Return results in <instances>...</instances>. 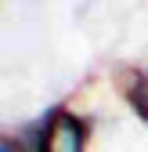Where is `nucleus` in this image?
Segmentation results:
<instances>
[{
	"instance_id": "obj_2",
	"label": "nucleus",
	"mask_w": 148,
	"mask_h": 152,
	"mask_svg": "<svg viewBox=\"0 0 148 152\" xmlns=\"http://www.w3.org/2000/svg\"><path fill=\"white\" fill-rule=\"evenodd\" d=\"M0 152H18V145H15V141H11V138H7V141H4V145H0Z\"/></svg>"
},
{
	"instance_id": "obj_1",
	"label": "nucleus",
	"mask_w": 148,
	"mask_h": 152,
	"mask_svg": "<svg viewBox=\"0 0 148 152\" xmlns=\"http://www.w3.org/2000/svg\"><path fill=\"white\" fill-rule=\"evenodd\" d=\"M47 152H83V130L69 112H62V120H54Z\"/></svg>"
}]
</instances>
